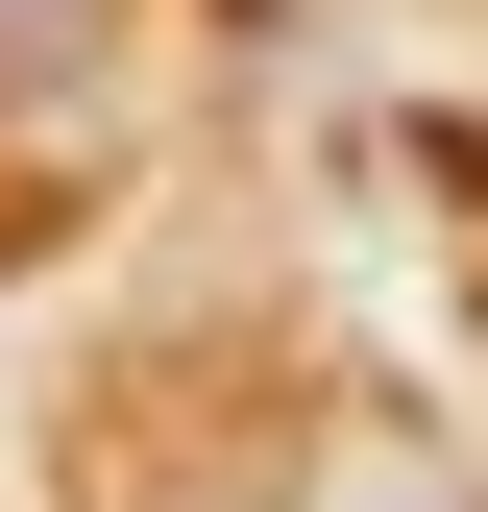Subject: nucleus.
<instances>
[{
  "label": "nucleus",
  "mask_w": 488,
  "mask_h": 512,
  "mask_svg": "<svg viewBox=\"0 0 488 512\" xmlns=\"http://www.w3.org/2000/svg\"><path fill=\"white\" fill-rule=\"evenodd\" d=\"M318 512H464V488L415 464V439H342V464H318Z\"/></svg>",
  "instance_id": "obj_2"
},
{
  "label": "nucleus",
  "mask_w": 488,
  "mask_h": 512,
  "mask_svg": "<svg viewBox=\"0 0 488 512\" xmlns=\"http://www.w3.org/2000/svg\"><path fill=\"white\" fill-rule=\"evenodd\" d=\"M122 49V0H0V98H49V74H98Z\"/></svg>",
  "instance_id": "obj_1"
}]
</instances>
